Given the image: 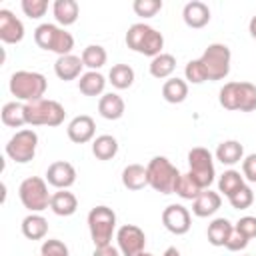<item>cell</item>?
I'll return each instance as SVG.
<instances>
[{"instance_id": "13", "label": "cell", "mask_w": 256, "mask_h": 256, "mask_svg": "<svg viewBox=\"0 0 256 256\" xmlns=\"http://www.w3.org/2000/svg\"><path fill=\"white\" fill-rule=\"evenodd\" d=\"M66 134H68V138H70L74 144H86V142L94 140V134H96L94 118L88 116V114L74 116V118L68 122Z\"/></svg>"}, {"instance_id": "11", "label": "cell", "mask_w": 256, "mask_h": 256, "mask_svg": "<svg viewBox=\"0 0 256 256\" xmlns=\"http://www.w3.org/2000/svg\"><path fill=\"white\" fill-rule=\"evenodd\" d=\"M162 224L168 232L176 234V236H182L190 230L192 226V218H190V212L186 206L182 204H170L162 210Z\"/></svg>"}, {"instance_id": "46", "label": "cell", "mask_w": 256, "mask_h": 256, "mask_svg": "<svg viewBox=\"0 0 256 256\" xmlns=\"http://www.w3.org/2000/svg\"><path fill=\"white\" fill-rule=\"evenodd\" d=\"M248 32H250V36L256 40V14L250 18V22H248Z\"/></svg>"}, {"instance_id": "6", "label": "cell", "mask_w": 256, "mask_h": 256, "mask_svg": "<svg viewBox=\"0 0 256 256\" xmlns=\"http://www.w3.org/2000/svg\"><path fill=\"white\" fill-rule=\"evenodd\" d=\"M18 196H20V202L26 210L30 212H36L40 214L42 210L50 208V198L52 194L48 192V184L44 178L40 176H30V178H24L18 186Z\"/></svg>"}, {"instance_id": "38", "label": "cell", "mask_w": 256, "mask_h": 256, "mask_svg": "<svg viewBox=\"0 0 256 256\" xmlns=\"http://www.w3.org/2000/svg\"><path fill=\"white\" fill-rule=\"evenodd\" d=\"M136 16L140 18H152L162 10V0H134L132 4Z\"/></svg>"}, {"instance_id": "42", "label": "cell", "mask_w": 256, "mask_h": 256, "mask_svg": "<svg viewBox=\"0 0 256 256\" xmlns=\"http://www.w3.org/2000/svg\"><path fill=\"white\" fill-rule=\"evenodd\" d=\"M234 230L240 232L242 236H246L248 240L256 238V216H242V218L234 224Z\"/></svg>"}, {"instance_id": "19", "label": "cell", "mask_w": 256, "mask_h": 256, "mask_svg": "<svg viewBox=\"0 0 256 256\" xmlns=\"http://www.w3.org/2000/svg\"><path fill=\"white\" fill-rule=\"evenodd\" d=\"M122 186L126 190L138 192L148 186V170L142 164H128L122 170Z\"/></svg>"}, {"instance_id": "49", "label": "cell", "mask_w": 256, "mask_h": 256, "mask_svg": "<svg viewBox=\"0 0 256 256\" xmlns=\"http://www.w3.org/2000/svg\"><path fill=\"white\" fill-rule=\"evenodd\" d=\"M246 256H250V254H246Z\"/></svg>"}, {"instance_id": "33", "label": "cell", "mask_w": 256, "mask_h": 256, "mask_svg": "<svg viewBox=\"0 0 256 256\" xmlns=\"http://www.w3.org/2000/svg\"><path fill=\"white\" fill-rule=\"evenodd\" d=\"M202 192V188L192 180V176L186 172V174H180L176 184H174V194H178L180 198L184 200H194L198 194Z\"/></svg>"}, {"instance_id": "8", "label": "cell", "mask_w": 256, "mask_h": 256, "mask_svg": "<svg viewBox=\"0 0 256 256\" xmlns=\"http://www.w3.org/2000/svg\"><path fill=\"white\" fill-rule=\"evenodd\" d=\"M188 174L192 176V180L202 188H210V184L214 182V176H216V170H214V158L210 154L208 148H202V146H196L188 152Z\"/></svg>"}, {"instance_id": "43", "label": "cell", "mask_w": 256, "mask_h": 256, "mask_svg": "<svg viewBox=\"0 0 256 256\" xmlns=\"http://www.w3.org/2000/svg\"><path fill=\"white\" fill-rule=\"evenodd\" d=\"M242 176L248 182H256V152L254 154H248L242 160Z\"/></svg>"}, {"instance_id": "9", "label": "cell", "mask_w": 256, "mask_h": 256, "mask_svg": "<svg viewBox=\"0 0 256 256\" xmlns=\"http://www.w3.org/2000/svg\"><path fill=\"white\" fill-rule=\"evenodd\" d=\"M38 148V134L32 128L18 130L6 144V156L16 164H28L34 160Z\"/></svg>"}, {"instance_id": "28", "label": "cell", "mask_w": 256, "mask_h": 256, "mask_svg": "<svg viewBox=\"0 0 256 256\" xmlns=\"http://www.w3.org/2000/svg\"><path fill=\"white\" fill-rule=\"evenodd\" d=\"M92 154L98 160H112L118 154V140L112 134H100L92 140Z\"/></svg>"}, {"instance_id": "35", "label": "cell", "mask_w": 256, "mask_h": 256, "mask_svg": "<svg viewBox=\"0 0 256 256\" xmlns=\"http://www.w3.org/2000/svg\"><path fill=\"white\" fill-rule=\"evenodd\" d=\"M60 26L56 24H50V22H44L40 26H36L34 30V42L42 48V50H52V44H54V38H56V32H58Z\"/></svg>"}, {"instance_id": "29", "label": "cell", "mask_w": 256, "mask_h": 256, "mask_svg": "<svg viewBox=\"0 0 256 256\" xmlns=\"http://www.w3.org/2000/svg\"><path fill=\"white\" fill-rule=\"evenodd\" d=\"M0 118H2V124L8 126V128H22L26 124L24 104H20V102H6L2 106Z\"/></svg>"}, {"instance_id": "17", "label": "cell", "mask_w": 256, "mask_h": 256, "mask_svg": "<svg viewBox=\"0 0 256 256\" xmlns=\"http://www.w3.org/2000/svg\"><path fill=\"white\" fill-rule=\"evenodd\" d=\"M82 58L74 56V54H66V56H58L54 62V72L60 80L68 82V80H76L82 76Z\"/></svg>"}, {"instance_id": "20", "label": "cell", "mask_w": 256, "mask_h": 256, "mask_svg": "<svg viewBox=\"0 0 256 256\" xmlns=\"http://www.w3.org/2000/svg\"><path fill=\"white\" fill-rule=\"evenodd\" d=\"M216 160L224 166H234L240 160H244V146L238 140H224L218 144L216 152H214Z\"/></svg>"}, {"instance_id": "36", "label": "cell", "mask_w": 256, "mask_h": 256, "mask_svg": "<svg viewBox=\"0 0 256 256\" xmlns=\"http://www.w3.org/2000/svg\"><path fill=\"white\" fill-rule=\"evenodd\" d=\"M218 102L226 110H238V82H226L218 92Z\"/></svg>"}, {"instance_id": "39", "label": "cell", "mask_w": 256, "mask_h": 256, "mask_svg": "<svg viewBox=\"0 0 256 256\" xmlns=\"http://www.w3.org/2000/svg\"><path fill=\"white\" fill-rule=\"evenodd\" d=\"M184 76H186V80H188L190 84H202V82H206V80H208L206 70H204V66H202L200 58L190 60V62L186 64V68H184Z\"/></svg>"}, {"instance_id": "34", "label": "cell", "mask_w": 256, "mask_h": 256, "mask_svg": "<svg viewBox=\"0 0 256 256\" xmlns=\"http://www.w3.org/2000/svg\"><path fill=\"white\" fill-rule=\"evenodd\" d=\"M238 110L252 112L256 110V86L250 82H238Z\"/></svg>"}, {"instance_id": "27", "label": "cell", "mask_w": 256, "mask_h": 256, "mask_svg": "<svg viewBox=\"0 0 256 256\" xmlns=\"http://www.w3.org/2000/svg\"><path fill=\"white\" fill-rule=\"evenodd\" d=\"M162 96L166 102L170 104H180L186 100L188 96V82L178 78V76H172L168 78L164 84H162Z\"/></svg>"}, {"instance_id": "48", "label": "cell", "mask_w": 256, "mask_h": 256, "mask_svg": "<svg viewBox=\"0 0 256 256\" xmlns=\"http://www.w3.org/2000/svg\"><path fill=\"white\" fill-rule=\"evenodd\" d=\"M138 256H154V254H150V252H140Z\"/></svg>"}, {"instance_id": "1", "label": "cell", "mask_w": 256, "mask_h": 256, "mask_svg": "<svg viewBox=\"0 0 256 256\" xmlns=\"http://www.w3.org/2000/svg\"><path fill=\"white\" fill-rule=\"evenodd\" d=\"M126 46L130 50L138 52V54L154 58V56L162 54L164 36L156 28H152V26H148L144 22H136L126 32Z\"/></svg>"}, {"instance_id": "44", "label": "cell", "mask_w": 256, "mask_h": 256, "mask_svg": "<svg viewBox=\"0 0 256 256\" xmlns=\"http://www.w3.org/2000/svg\"><path fill=\"white\" fill-rule=\"evenodd\" d=\"M248 242H250V240H248L246 236H242L240 232L234 230V232L230 234V238H228V242H226L224 248H228L230 252H240V250H244V248L248 246Z\"/></svg>"}, {"instance_id": "7", "label": "cell", "mask_w": 256, "mask_h": 256, "mask_svg": "<svg viewBox=\"0 0 256 256\" xmlns=\"http://www.w3.org/2000/svg\"><path fill=\"white\" fill-rule=\"evenodd\" d=\"M230 60H232L230 48L226 44H220V42L208 44V48L200 56V62L206 70V76L212 82L224 80L230 74Z\"/></svg>"}, {"instance_id": "15", "label": "cell", "mask_w": 256, "mask_h": 256, "mask_svg": "<svg viewBox=\"0 0 256 256\" xmlns=\"http://www.w3.org/2000/svg\"><path fill=\"white\" fill-rule=\"evenodd\" d=\"M220 204H222V196L218 192L206 188L192 200V214L198 218H208L220 208Z\"/></svg>"}, {"instance_id": "4", "label": "cell", "mask_w": 256, "mask_h": 256, "mask_svg": "<svg viewBox=\"0 0 256 256\" xmlns=\"http://www.w3.org/2000/svg\"><path fill=\"white\" fill-rule=\"evenodd\" d=\"M24 116L28 126H60L64 122L66 110L56 100H36L24 104Z\"/></svg>"}, {"instance_id": "2", "label": "cell", "mask_w": 256, "mask_h": 256, "mask_svg": "<svg viewBox=\"0 0 256 256\" xmlns=\"http://www.w3.org/2000/svg\"><path fill=\"white\" fill-rule=\"evenodd\" d=\"M46 78L44 74L40 72H34V70H18L10 76V92L12 96H16V100H22L24 104L28 102H36V100H42L44 92H46Z\"/></svg>"}, {"instance_id": "45", "label": "cell", "mask_w": 256, "mask_h": 256, "mask_svg": "<svg viewBox=\"0 0 256 256\" xmlns=\"http://www.w3.org/2000/svg\"><path fill=\"white\" fill-rule=\"evenodd\" d=\"M92 256H122V254H120V250H118V248H114L112 244H108V246H100V248H94Z\"/></svg>"}, {"instance_id": "37", "label": "cell", "mask_w": 256, "mask_h": 256, "mask_svg": "<svg viewBox=\"0 0 256 256\" xmlns=\"http://www.w3.org/2000/svg\"><path fill=\"white\" fill-rule=\"evenodd\" d=\"M228 202H230V206L236 208V210H246V208H250L252 202H254V192H252L250 186L244 184L238 192H234V194L228 198Z\"/></svg>"}, {"instance_id": "40", "label": "cell", "mask_w": 256, "mask_h": 256, "mask_svg": "<svg viewBox=\"0 0 256 256\" xmlns=\"http://www.w3.org/2000/svg\"><path fill=\"white\" fill-rule=\"evenodd\" d=\"M20 6H22V12L28 18H34V20L42 18L46 14V10H48V2L46 0H22Z\"/></svg>"}, {"instance_id": "25", "label": "cell", "mask_w": 256, "mask_h": 256, "mask_svg": "<svg viewBox=\"0 0 256 256\" xmlns=\"http://www.w3.org/2000/svg\"><path fill=\"white\" fill-rule=\"evenodd\" d=\"M148 70H150V74L154 78H158V80L166 78L168 80V78H172V74L176 70V58L172 54H168V52H162V54H158V56H154L150 60Z\"/></svg>"}, {"instance_id": "22", "label": "cell", "mask_w": 256, "mask_h": 256, "mask_svg": "<svg viewBox=\"0 0 256 256\" xmlns=\"http://www.w3.org/2000/svg\"><path fill=\"white\" fill-rule=\"evenodd\" d=\"M232 232H234V224L228 218H214L208 224L206 236H208V242L212 246H226Z\"/></svg>"}, {"instance_id": "14", "label": "cell", "mask_w": 256, "mask_h": 256, "mask_svg": "<svg viewBox=\"0 0 256 256\" xmlns=\"http://www.w3.org/2000/svg\"><path fill=\"white\" fill-rule=\"evenodd\" d=\"M24 38V24L10 10H0V40L4 44H18Z\"/></svg>"}, {"instance_id": "26", "label": "cell", "mask_w": 256, "mask_h": 256, "mask_svg": "<svg viewBox=\"0 0 256 256\" xmlns=\"http://www.w3.org/2000/svg\"><path fill=\"white\" fill-rule=\"evenodd\" d=\"M104 88H106V78L96 70L84 72L78 80V90L84 96H100L104 92Z\"/></svg>"}, {"instance_id": "23", "label": "cell", "mask_w": 256, "mask_h": 256, "mask_svg": "<svg viewBox=\"0 0 256 256\" xmlns=\"http://www.w3.org/2000/svg\"><path fill=\"white\" fill-rule=\"evenodd\" d=\"M52 14L60 26H70L78 20L80 6L76 0H56L52 4Z\"/></svg>"}, {"instance_id": "16", "label": "cell", "mask_w": 256, "mask_h": 256, "mask_svg": "<svg viewBox=\"0 0 256 256\" xmlns=\"http://www.w3.org/2000/svg\"><path fill=\"white\" fill-rule=\"evenodd\" d=\"M182 18H184L186 26H190V28H204L210 22V8H208V4H204L200 0H192V2L184 4Z\"/></svg>"}, {"instance_id": "24", "label": "cell", "mask_w": 256, "mask_h": 256, "mask_svg": "<svg viewBox=\"0 0 256 256\" xmlns=\"http://www.w3.org/2000/svg\"><path fill=\"white\" fill-rule=\"evenodd\" d=\"M22 234L28 240H42L48 234V220L42 214L30 212L24 220H22Z\"/></svg>"}, {"instance_id": "30", "label": "cell", "mask_w": 256, "mask_h": 256, "mask_svg": "<svg viewBox=\"0 0 256 256\" xmlns=\"http://www.w3.org/2000/svg\"><path fill=\"white\" fill-rule=\"evenodd\" d=\"M108 82L114 86V88H118V90H126V88H130L132 84H134V70H132V66H128V64H114L112 68H110V72H108Z\"/></svg>"}, {"instance_id": "21", "label": "cell", "mask_w": 256, "mask_h": 256, "mask_svg": "<svg viewBox=\"0 0 256 256\" xmlns=\"http://www.w3.org/2000/svg\"><path fill=\"white\" fill-rule=\"evenodd\" d=\"M50 210L56 216H72L78 210V198L70 190H58L50 198Z\"/></svg>"}, {"instance_id": "32", "label": "cell", "mask_w": 256, "mask_h": 256, "mask_svg": "<svg viewBox=\"0 0 256 256\" xmlns=\"http://www.w3.org/2000/svg\"><path fill=\"white\" fill-rule=\"evenodd\" d=\"M244 186V176L238 170H224L222 176L218 178V192H222L224 196H232L234 192H238Z\"/></svg>"}, {"instance_id": "10", "label": "cell", "mask_w": 256, "mask_h": 256, "mask_svg": "<svg viewBox=\"0 0 256 256\" xmlns=\"http://www.w3.org/2000/svg\"><path fill=\"white\" fill-rule=\"evenodd\" d=\"M116 244L122 256H138L140 252H144L146 234L136 224H124L116 230Z\"/></svg>"}, {"instance_id": "31", "label": "cell", "mask_w": 256, "mask_h": 256, "mask_svg": "<svg viewBox=\"0 0 256 256\" xmlns=\"http://www.w3.org/2000/svg\"><path fill=\"white\" fill-rule=\"evenodd\" d=\"M80 58H82V62H84L86 68L98 72V70L106 64L108 54H106L104 46H100V44H88V46L82 50V56H80Z\"/></svg>"}, {"instance_id": "12", "label": "cell", "mask_w": 256, "mask_h": 256, "mask_svg": "<svg viewBox=\"0 0 256 256\" xmlns=\"http://www.w3.org/2000/svg\"><path fill=\"white\" fill-rule=\"evenodd\" d=\"M46 182L58 190H68L76 182V168L66 160L52 162L46 170Z\"/></svg>"}, {"instance_id": "5", "label": "cell", "mask_w": 256, "mask_h": 256, "mask_svg": "<svg viewBox=\"0 0 256 256\" xmlns=\"http://www.w3.org/2000/svg\"><path fill=\"white\" fill-rule=\"evenodd\" d=\"M148 186L160 194H172L178 176L182 174L166 156H154L148 166Z\"/></svg>"}, {"instance_id": "47", "label": "cell", "mask_w": 256, "mask_h": 256, "mask_svg": "<svg viewBox=\"0 0 256 256\" xmlns=\"http://www.w3.org/2000/svg\"><path fill=\"white\" fill-rule=\"evenodd\" d=\"M162 256H180V250L176 248V246H168L166 250H164V254Z\"/></svg>"}, {"instance_id": "41", "label": "cell", "mask_w": 256, "mask_h": 256, "mask_svg": "<svg viewBox=\"0 0 256 256\" xmlns=\"http://www.w3.org/2000/svg\"><path fill=\"white\" fill-rule=\"evenodd\" d=\"M40 256H70V252H68V246L62 240L50 238V240H44L42 242Z\"/></svg>"}, {"instance_id": "3", "label": "cell", "mask_w": 256, "mask_h": 256, "mask_svg": "<svg viewBox=\"0 0 256 256\" xmlns=\"http://www.w3.org/2000/svg\"><path fill=\"white\" fill-rule=\"evenodd\" d=\"M88 230L94 242V248L112 244V236L116 232V212L104 204L94 206L88 212Z\"/></svg>"}, {"instance_id": "18", "label": "cell", "mask_w": 256, "mask_h": 256, "mask_svg": "<svg viewBox=\"0 0 256 256\" xmlns=\"http://www.w3.org/2000/svg\"><path fill=\"white\" fill-rule=\"evenodd\" d=\"M124 108H126V104H124L122 96L116 94V92L102 94L100 100H98V112L106 120H118V118H122L124 116Z\"/></svg>"}]
</instances>
